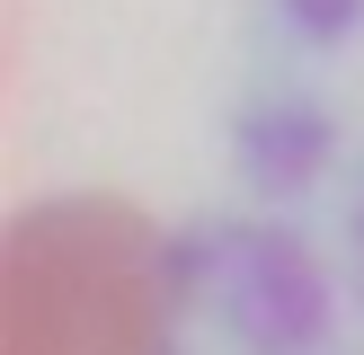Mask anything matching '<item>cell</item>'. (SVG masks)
<instances>
[{
  "mask_svg": "<svg viewBox=\"0 0 364 355\" xmlns=\"http://www.w3.org/2000/svg\"><path fill=\"white\" fill-rule=\"evenodd\" d=\"M0 302V355H169V258L107 195L18 213Z\"/></svg>",
  "mask_w": 364,
  "mask_h": 355,
  "instance_id": "obj_1",
  "label": "cell"
}]
</instances>
